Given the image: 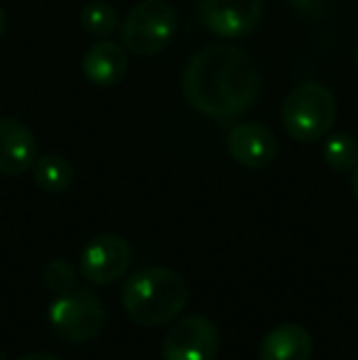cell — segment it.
<instances>
[{"instance_id": "obj_21", "label": "cell", "mask_w": 358, "mask_h": 360, "mask_svg": "<svg viewBox=\"0 0 358 360\" xmlns=\"http://www.w3.org/2000/svg\"><path fill=\"white\" fill-rule=\"evenodd\" d=\"M354 59H356V64H358V47H356V52H354Z\"/></svg>"}, {"instance_id": "obj_6", "label": "cell", "mask_w": 358, "mask_h": 360, "mask_svg": "<svg viewBox=\"0 0 358 360\" xmlns=\"http://www.w3.org/2000/svg\"><path fill=\"white\" fill-rule=\"evenodd\" d=\"M133 262V248L118 233H101L91 238L79 255V272L94 287L118 282Z\"/></svg>"}, {"instance_id": "obj_9", "label": "cell", "mask_w": 358, "mask_h": 360, "mask_svg": "<svg viewBox=\"0 0 358 360\" xmlns=\"http://www.w3.org/2000/svg\"><path fill=\"white\" fill-rule=\"evenodd\" d=\"M229 152L245 169H265L280 155V145L270 128L260 123H238L229 133Z\"/></svg>"}, {"instance_id": "obj_5", "label": "cell", "mask_w": 358, "mask_h": 360, "mask_svg": "<svg viewBox=\"0 0 358 360\" xmlns=\"http://www.w3.org/2000/svg\"><path fill=\"white\" fill-rule=\"evenodd\" d=\"M49 323L57 338L67 343L94 341L106 323L103 302L91 289L77 287L72 294L57 297L49 309Z\"/></svg>"}, {"instance_id": "obj_17", "label": "cell", "mask_w": 358, "mask_h": 360, "mask_svg": "<svg viewBox=\"0 0 358 360\" xmlns=\"http://www.w3.org/2000/svg\"><path fill=\"white\" fill-rule=\"evenodd\" d=\"M287 3L305 15H317V13H321V8L326 5V0H287Z\"/></svg>"}, {"instance_id": "obj_12", "label": "cell", "mask_w": 358, "mask_h": 360, "mask_svg": "<svg viewBox=\"0 0 358 360\" xmlns=\"http://www.w3.org/2000/svg\"><path fill=\"white\" fill-rule=\"evenodd\" d=\"M82 69L94 86H115L123 81L125 72H128V57H125V49L120 44L110 42V39H101L87 49Z\"/></svg>"}, {"instance_id": "obj_2", "label": "cell", "mask_w": 358, "mask_h": 360, "mask_svg": "<svg viewBox=\"0 0 358 360\" xmlns=\"http://www.w3.org/2000/svg\"><path fill=\"white\" fill-rule=\"evenodd\" d=\"M125 314L138 326L153 328L170 323L189 302V285L170 267H143L133 272L120 292Z\"/></svg>"}, {"instance_id": "obj_8", "label": "cell", "mask_w": 358, "mask_h": 360, "mask_svg": "<svg viewBox=\"0 0 358 360\" xmlns=\"http://www.w3.org/2000/svg\"><path fill=\"white\" fill-rule=\"evenodd\" d=\"M199 20L209 32L224 39L250 34L263 18V0H199Z\"/></svg>"}, {"instance_id": "obj_1", "label": "cell", "mask_w": 358, "mask_h": 360, "mask_svg": "<svg viewBox=\"0 0 358 360\" xmlns=\"http://www.w3.org/2000/svg\"><path fill=\"white\" fill-rule=\"evenodd\" d=\"M181 94L201 115L229 123L258 101V64L234 44H209L186 62Z\"/></svg>"}, {"instance_id": "obj_11", "label": "cell", "mask_w": 358, "mask_h": 360, "mask_svg": "<svg viewBox=\"0 0 358 360\" xmlns=\"http://www.w3.org/2000/svg\"><path fill=\"white\" fill-rule=\"evenodd\" d=\"M314 351L312 333L300 323H277L260 341V360H309Z\"/></svg>"}, {"instance_id": "obj_10", "label": "cell", "mask_w": 358, "mask_h": 360, "mask_svg": "<svg viewBox=\"0 0 358 360\" xmlns=\"http://www.w3.org/2000/svg\"><path fill=\"white\" fill-rule=\"evenodd\" d=\"M34 133L18 118H0V174L23 176L37 162Z\"/></svg>"}, {"instance_id": "obj_3", "label": "cell", "mask_w": 358, "mask_h": 360, "mask_svg": "<svg viewBox=\"0 0 358 360\" xmlns=\"http://www.w3.org/2000/svg\"><path fill=\"white\" fill-rule=\"evenodd\" d=\"M336 96L324 84L307 81L292 89L282 103V128L302 145L326 138L336 123Z\"/></svg>"}, {"instance_id": "obj_7", "label": "cell", "mask_w": 358, "mask_h": 360, "mask_svg": "<svg viewBox=\"0 0 358 360\" xmlns=\"http://www.w3.org/2000/svg\"><path fill=\"white\" fill-rule=\"evenodd\" d=\"M221 336L216 323L204 314L181 316L167 328L162 341V360H216Z\"/></svg>"}, {"instance_id": "obj_20", "label": "cell", "mask_w": 358, "mask_h": 360, "mask_svg": "<svg viewBox=\"0 0 358 360\" xmlns=\"http://www.w3.org/2000/svg\"><path fill=\"white\" fill-rule=\"evenodd\" d=\"M5 34V13H3V8H0V37Z\"/></svg>"}, {"instance_id": "obj_18", "label": "cell", "mask_w": 358, "mask_h": 360, "mask_svg": "<svg viewBox=\"0 0 358 360\" xmlns=\"http://www.w3.org/2000/svg\"><path fill=\"white\" fill-rule=\"evenodd\" d=\"M15 360H62V358L52 356V353H25V356H20Z\"/></svg>"}, {"instance_id": "obj_4", "label": "cell", "mask_w": 358, "mask_h": 360, "mask_svg": "<svg viewBox=\"0 0 358 360\" xmlns=\"http://www.w3.org/2000/svg\"><path fill=\"white\" fill-rule=\"evenodd\" d=\"M177 34V13L165 0H145L123 20V44L138 57L165 52Z\"/></svg>"}, {"instance_id": "obj_16", "label": "cell", "mask_w": 358, "mask_h": 360, "mask_svg": "<svg viewBox=\"0 0 358 360\" xmlns=\"http://www.w3.org/2000/svg\"><path fill=\"white\" fill-rule=\"evenodd\" d=\"M42 280L47 289L57 297H64V294H72L77 289L79 282V267L74 262L64 260V257H54V260L47 262L42 272Z\"/></svg>"}, {"instance_id": "obj_14", "label": "cell", "mask_w": 358, "mask_h": 360, "mask_svg": "<svg viewBox=\"0 0 358 360\" xmlns=\"http://www.w3.org/2000/svg\"><path fill=\"white\" fill-rule=\"evenodd\" d=\"M321 157L326 167L339 174H349L358 167V143L349 133H334L321 145Z\"/></svg>"}, {"instance_id": "obj_15", "label": "cell", "mask_w": 358, "mask_h": 360, "mask_svg": "<svg viewBox=\"0 0 358 360\" xmlns=\"http://www.w3.org/2000/svg\"><path fill=\"white\" fill-rule=\"evenodd\" d=\"M79 20H82V27L96 39H108L120 25L118 13H115V8H113V5H108V3H89V5H84Z\"/></svg>"}, {"instance_id": "obj_19", "label": "cell", "mask_w": 358, "mask_h": 360, "mask_svg": "<svg viewBox=\"0 0 358 360\" xmlns=\"http://www.w3.org/2000/svg\"><path fill=\"white\" fill-rule=\"evenodd\" d=\"M351 194H354V199L358 201V167L351 172Z\"/></svg>"}, {"instance_id": "obj_13", "label": "cell", "mask_w": 358, "mask_h": 360, "mask_svg": "<svg viewBox=\"0 0 358 360\" xmlns=\"http://www.w3.org/2000/svg\"><path fill=\"white\" fill-rule=\"evenodd\" d=\"M34 184L47 194H62L74 184V167L62 155H42L32 167Z\"/></svg>"}]
</instances>
